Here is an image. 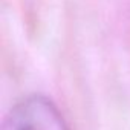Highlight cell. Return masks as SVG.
Here are the masks:
<instances>
[{"instance_id": "1", "label": "cell", "mask_w": 130, "mask_h": 130, "mask_svg": "<svg viewBox=\"0 0 130 130\" xmlns=\"http://www.w3.org/2000/svg\"><path fill=\"white\" fill-rule=\"evenodd\" d=\"M2 130H69V127L51 100L31 95L9 110Z\"/></svg>"}]
</instances>
